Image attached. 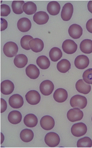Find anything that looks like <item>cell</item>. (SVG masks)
I'll list each match as a JSON object with an SVG mask.
<instances>
[{
    "instance_id": "1",
    "label": "cell",
    "mask_w": 92,
    "mask_h": 148,
    "mask_svg": "<svg viewBox=\"0 0 92 148\" xmlns=\"http://www.w3.org/2000/svg\"><path fill=\"white\" fill-rule=\"evenodd\" d=\"M87 98L81 95H75L73 96L70 100V104L73 108H79L80 109H84L87 105Z\"/></svg>"
},
{
    "instance_id": "2",
    "label": "cell",
    "mask_w": 92,
    "mask_h": 148,
    "mask_svg": "<svg viewBox=\"0 0 92 148\" xmlns=\"http://www.w3.org/2000/svg\"><path fill=\"white\" fill-rule=\"evenodd\" d=\"M18 50L19 49L17 44L12 41L7 42L3 47V52L8 58H13L16 56Z\"/></svg>"
},
{
    "instance_id": "3",
    "label": "cell",
    "mask_w": 92,
    "mask_h": 148,
    "mask_svg": "<svg viewBox=\"0 0 92 148\" xmlns=\"http://www.w3.org/2000/svg\"><path fill=\"white\" fill-rule=\"evenodd\" d=\"M87 125L82 122L74 124L71 128L72 134L77 137L85 135L87 133Z\"/></svg>"
},
{
    "instance_id": "4",
    "label": "cell",
    "mask_w": 92,
    "mask_h": 148,
    "mask_svg": "<svg viewBox=\"0 0 92 148\" xmlns=\"http://www.w3.org/2000/svg\"><path fill=\"white\" fill-rule=\"evenodd\" d=\"M44 140L45 143L50 147H55L59 145L60 138L57 133L50 132L45 135Z\"/></svg>"
},
{
    "instance_id": "5",
    "label": "cell",
    "mask_w": 92,
    "mask_h": 148,
    "mask_svg": "<svg viewBox=\"0 0 92 148\" xmlns=\"http://www.w3.org/2000/svg\"><path fill=\"white\" fill-rule=\"evenodd\" d=\"M83 117V112L79 108H73L69 110L67 114V117L69 121L74 122L80 121Z\"/></svg>"
},
{
    "instance_id": "6",
    "label": "cell",
    "mask_w": 92,
    "mask_h": 148,
    "mask_svg": "<svg viewBox=\"0 0 92 148\" xmlns=\"http://www.w3.org/2000/svg\"><path fill=\"white\" fill-rule=\"evenodd\" d=\"M54 89V85L50 80H45L41 83L40 90L43 95L49 96Z\"/></svg>"
},
{
    "instance_id": "7",
    "label": "cell",
    "mask_w": 92,
    "mask_h": 148,
    "mask_svg": "<svg viewBox=\"0 0 92 148\" xmlns=\"http://www.w3.org/2000/svg\"><path fill=\"white\" fill-rule=\"evenodd\" d=\"M62 48L64 52L66 54H72L77 50V45L73 40L67 39L63 42Z\"/></svg>"
},
{
    "instance_id": "8",
    "label": "cell",
    "mask_w": 92,
    "mask_h": 148,
    "mask_svg": "<svg viewBox=\"0 0 92 148\" xmlns=\"http://www.w3.org/2000/svg\"><path fill=\"white\" fill-rule=\"evenodd\" d=\"M73 5L70 3H67L64 5L61 13V17L62 19L65 21H68L70 20L73 14Z\"/></svg>"
},
{
    "instance_id": "9",
    "label": "cell",
    "mask_w": 92,
    "mask_h": 148,
    "mask_svg": "<svg viewBox=\"0 0 92 148\" xmlns=\"http://www.w3.org/2000/svg\"><path fill=\"white\" fill-rule=\"evenodd\" d=\"M25 98L27 102L31 105H37L40 102L41 100L40 95L38 91L31 90L26 93Z\"/></svg>"
},
{
    "instance_id": "10",
    "label": "cell",
    "mask_w": 92,
    "mask_h": 148,
    "mask_svg": "<svg viewBox=\"0 0 92 148\" xmlns=\"http://www.w3.org/2000/svg\"><path fill=\"white\" fill-rule=\"evenodd\" d=\"M89 64L90 60L85 55H79L75 60V65L76 67L79 69H85L89 66Z\"/></svg>"
},
{
    "instance_id": "11",
    "label": "cell",
    "mask_w": 92,
    "mask_h": 148,
    "mask_svg": "<svg viewBox=\"0 0 92 148\" xmlns=\"http://www.w3.org/2000/svg\"><path fill=\"white\" fill-rule=\"evenodd\" d=\"M55 124L54 119L50 116H45L43 117L40 120L41 127L46 131H49L53 129Z\"/></svg>"
},
{
    "instance_id": "12",
    "label": "cell",
    "mask_w": 92,
    "mask_h": 148,
    "mask_svg": "<svg viewBox=\"0 0 92 148\" xmlns=\"http://www.w3.org/2000/svg\"><path fill=\"white\" fill-rule=\"evenodd\" d=\"M9 104L12 108H20L23 105V98L20 95L15 94L10 97Z\"/></svg>"
},
{
    "instance_id": "13",
    "label": "cell",
    "mask_w": 92,
    "mask_h": 148,
    "mask_svg": "<svg viewBox=\"0 0 92 148\" xmlns=\"http://www.w3.org/2000/svg\"><path fill=\"white\" fill-rule=\"evenodd\" d=\"M14 83L10 80H5L1 84V91L4 95H9L14 90Z\"/></svg>"
},
{
    "instance_id": "14",
    "label": "cell",
    "mask_w": 92,
    "mask_h": 148,
    "mask_svg": "<svg viewBox=\"0 0 92 148\" xmlns=\"http://www.w3.org/2000/svg\"><path fill=\"white\" fill-rule=\"evenodd\" d=\"M83 33V29L79 25L74 24L70 26L69 34L70 36L73 39H79L80 38Z\"/></svg>"
},
{
    "instance_id": "15",
    "label": "cell",
    "mask_w": 92,
    "mask_h": 148,
    "mask_svg": "<svg viewBox=\"0 0 92 148\" xmlns=\"http://www.w3.org/2000/svg\"><path fill=\"white\" fill-rule=\"evenodd\" d=\"M17 27L20 31L25 33L29 31L31 27V23L30 20L27 18H22L19 20Z\"/></svg>"
},
{
    "instance_id": "16",
    "label": "cell",
    "mask_w": 92,
    "mask_h": 148,
    "mask_svg": "<svg viewBox=\"0 0 92 148\" xmlns=\"http://www.w3.org/2000/svg\"><path fill=\"white\" fill-rule=\"evenodd\" d=\"M76 88L79 92L84 95H87L91 90V86L87 84L83 79H79L76 84Z\"/></svg>"
},
{
    "instance_id": "17",
    "label": "cell",
    "mask_w": 92,
    "mask_h": 148,
    "mask_svg": "<svg viewBox=\"0 0 92 148\" xmlns=\"http://www.w3.org/2000/svg\"><path fill=\"white\" fill-rule=\"evenodd\" d=\"M33 21L39 25H43L47 23L49 20V16L44 12H38L34 14Z\"/></svg>"
},
{
    "instance_id": "18",
    "label": "cell",
    "mask_w": 92,
    "mask_h": 148,
    "mask_svg": "<svg viewBox=\"0 0 92 148\" xmlns=\"http://www.w3.org/2000/svg\"><path fill=\"white\" fill-rule=\"evenodd\" d=\"M68 93L63 88H59L55 91L54 98L55 100L58 103H63L67 100Z\"/></svg>"
},
{
    "instance_id": "19",
    "label": "cell",
    "mask_w": 92,
    "mask_h": 148,
    "mask_svg": "<svg viewBox=\"0 0 92 148\" xmlns=\"http://www.w3.org/2000/svg\"><path fill=\"white\" fill-rule=\"evenodd\" d=\"M31 50L35 53L40 52L44 48V43L43 41L39 38L32 39L29 43Z\"/></svg>"
},
{
    "instance_id": "20",
    "label": "cell",
    "mask_w": 92,
    "mask_h": 148,
    "mask_svg": "<svg viewBox=\"0 0 92 148\" xmlns=\"http://www.w3.org/2000/svg\"><path fill=\"white\" fill-rule=\"evenodd\" d=\"M26 75L31 79H37L40 75V71L35 65L31 64L26 69Z\"/></svg>"
},
{
    "instance_id": "21",
    "label": "cell",
    "mask_w": 92,
    "mask_h": 148,
    "mask_svg": "<svg viewBox=\"0 0 92 148\" xmlns=\"http://www.w3.org/2000/svg\"><path fill=\"white\" fill-rule=\"evenodd\" d=\"M38 122L37 117L33 114H29L26 115L24 118V123L26 127H35L38 124Z\"/></svg>"
},
{
    "instance_id": "22",
    "label": "cell",
    "mask_w": 92,
    "mask_h": 148,
    "mask_svg": "<svg viewBox=\"0 0 92 148\" xmlns=\"http://www.w3.org/2000/svg\"><path fill=\"white\" fill-rule=\"evenodd\" d=\"M22 116L21 112L17 110H13L10 112L8 116V119L12 124H19L21 121Z\"/></svg>"
},
{
    "instance_id": "23",
    "label": "cell",
    "mask_w": 92,
    "mask_h": 148,
    "mask_svg": "<svg viewBox=\"0 0 92 148\" xmlns=\"http://www.w3.org/2000/svg\"><path fill=\"white\" fill-rule=\"evenodd\" d=\"M14 62L16 67L19 68H22L26 66L28 62V58L24 54H19L16 56Z\"/></svg>"
},
{
    "instance_id": "24",
    "label": "cell",
    "mask_w": 92,
    "mask_h": 148,
    "mask_svg": "<svg viewBox=\"0 0 92 148\" xmlns=\"http://www.w3.org/2000/svg\"><path fill=\"white\" fill-rule=\"evenodd\" d=\"M47 10L50 15L56 16L60 12V5L56 1H52L47 4Z\"/></svg>"
},
{
    "instance_id": "25",
    "label": "cell",
    "mask_w": 92,
    "mask_h": 148,
    "mask_svg": "<svg viewBox=\"0 0 92 148\" xmlns=\"http://www.w3.org/2000/svg\"><path fill=\"white\" fill-rule=\"evenodd\" d=\"M80 49L85 54H91L92 53V40L85 39L81 41L80 45Z\"/></svg>"
},
{
    "instance_id": "26",
    "label": "cell",
    "mask_w": 92,
    "mask_h": 148,
    "mask_svg": "<svg viewBox=\"0 0 92 148\" xmlns=\"http://www.w3.org/2000/svg\"><path fill=\"white\" fill-rule=\"evenodd\" d=\"M71 64L68 60L63 59L58 62L57 68L59 72L65 73L71 69Z\"/></svg>"
},
{
    "instance_id": "27",
    "label": "cell",
    "mask_w": 92,
    "mask_h": 148,
    "mask_svg": "<svg viewBox=\"0 0 92 148\" xmlns=\"http://www.w3.org/2000/svg\"><path fill=\"white\" fill-rule=\"evenodd\" d=\"M34 134L30 129H24L20 133V138L25 143L31 142L33 138Z\"/></svg>"
},
{
    "instance_id": "28",
    "label": "cell",
    "mask_w": 92,
    "mask_h": 148,
    "mask_svg": "<svg viewBox=\"0 0 92 148\" xmlns=\"http://www.w3.org/2000/svg\"><path fill=\"white\" fill-rule=\"evenodd\" d=\"M50 60L54 62L58 61L62 56V52L61 50L57 47L52 48L49 53Z\"/></svg>"
},
{
    "instance_id": "29",
    "label": "cell",
    "mask_w": 92,
    "mask_h": 148,
    "mask_svg": "<svg viewBox=\"0 0 92 148\" xmlns=\"http://www.w3.org/2000/svg\"><path fill=\"white\" fill-rule=\"evenodd\" d=\"M37 10V6L33 2H28L24 4L23 10L24 12L28 15H31L36 13Z\"/></svg>"
},
{
    "instance_id": "30",
    "label": "cell",
    "mask_w": 92,
    "mask_h": 148,
    "mask_svg": "<svg viewBox=\"0 0 92 148\" xmlns=\"http://www.w3.org/2000/svg\"><path fill=\"white\" fill-rule=\"evenodd\" d=\"M36 62L38 66L40 67L41 69L43 70L48 69L50 67V60H48L47 57L44 55L39 56L37 58Z\"/></svg>"
},
{
    "instance_id": "31",
    "label": "cell",
    "mask_w": 92,
    "mask_h": 148,
    "mask_svg": "<svg viewBox=\"0 0 92 148\" xmlns=\"http://www.w3.org/2000/svg\"><path fill=\"white\" fill-rule=\"evenodd\" d=\"M25 3L23 1H14L12 3V7L14 14H22L23 10L22 6Z\"/></svg>"
},
{
    "instance_id": "32",
    "label": "cell",
    "mask_w": 92,
    "mask_h": 148,
    "mask_svg": "<svg viewBox=\"0 0 92 148\" xmlns=\"http://www.w3.org/2000/svg\"><path fill=\"white\" fill-rule=\"evenodd\" d=\"M78 148H91L92 146V140L88 137H85L78 140L77 143Z\"/></svg>"
},
{
    "instance_id": "33",
    "label": "cell",
    "mask_w": 92,
    "mask_h": 148,
    "mask_svg": "<svg viewBox=\"0 0 92 148\" xmlns=\"http://www.w3.org/2000/svg\"><path fill=\"white\" fill-rule=\"evenodd\" d=\"M33 39V37L30 35H25L23 36L21 39V45L22 48L24 50H29L31 49V48L29 43Z\"/></svg>"
},
{
    "instance_id": "34",
    "label": "cell",
    "mask_w": 92,
    "mask_h": 148,
    "mask_svg": "<svg viewBox=\"0 0 92 148\" xmlns=\"http://www.w3.org/2000/svg\"><path fill=\"white\" fill-rule=\"evenodd\" d=\"M84 81L87 84H92V69H88L84 72L82 75Z\"/></svg>"
},
{
    "instance_id": "35",
    "label": "cell",
    "mask_w": 92,
    "mask_h": 148,
    "mask_svg": "<svg viewBox=\"0 0 92 148\" xmlns=\"http://www.w3.org/2000/svg\"><path fill=\"white\" fill-rule=\"evenodd\" d=\"M10 8L8 5L2 4L1 5V16L2 17H7L10 13Z\"/></svg>"
},
{
    "instance_id": "36",
    "label": "cell",
    "mask_w": 92,
    "mask_h": 148,
    "mask_svg": "<svg viewBox=\"0 0 92 148\" xmlns=\"http://www.w3.org/2000/svg\"><path fill=\"white\" fill-rule=\"evenodd\" d=\"M7 108V103L3 99H1V112L3 113L6 110Z\"/></svg>"
},
{
    "instance_id": "37",
    "label": "cell",
    "mask_w": 92,
    "mask_h": 148,
    "mask_svg": "<svg viewBox=\"0 0 92 148\" xmlns=\"http://www.w3.org/2000/svg\"><path fill=\"white\" fill-rule=\"evenodd\" d=\"M8 23L6 20L1 18V31H3L7 29Z\"/></svg>"
},
{
    "instance_id": "38",
    "label": "cell",
    "mask_w": 92,
    "mask_h": 148,
    "mask_svg": "<svg viewBox=\"0 0 92 148\" xmlns=\"http://www.w3.org/2000/svg\"><path fill=\"white\" fill-rule=\"evenodd\" d=\"M86 28L90 33H92V19L89 20L86 24Z\"/></svg>"
},
{
    "instance_id": "39",
    "label": "cell",
    "mask_w": 92,
    "mask_h": 148,
    "mask_svg": "<svg viewBox=\"0 0 92 148\" xmlns=\"http://www.w3.org/2000/svg\"><path fill=\"white\" fill-rule=\"evenodd\" d=\"M87 8L89 11L92 14V1H90L87 4Z\"/></svg>"
},
{
    "instance_id": "40",
    "label": "cell",
    "mask_w": 92,
    "mask_h": 148,
    "mask_svg": "<svg viewBox=\"0 0 92 148\" xmlns=\"http://www.w3.org/2000/svg\"></svg>"
}]
</instances>
